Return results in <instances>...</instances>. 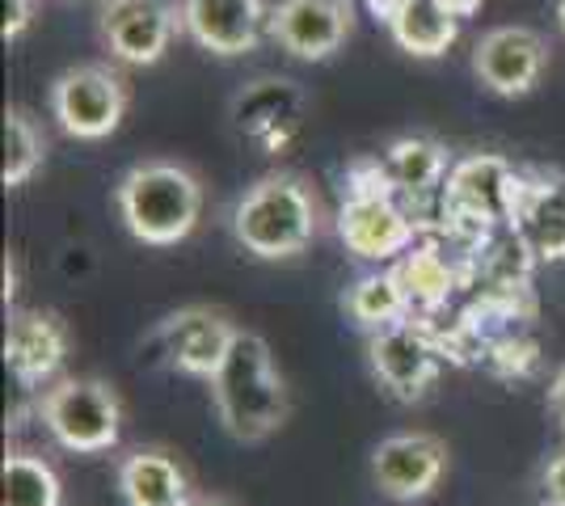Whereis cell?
<instances>
[{"instance_id":"13","label":"cell","mask_w":565,"mask_h":506,"mask_svg":"<svg viewBox=\"0 0 565 506\" xmlns=\"http://www.w3.org/2000/svg\"><path fill=\"white\" fill-rule=\"evenodd\" d=\"M548 68V43L532 25H494L472 47V76L494 97H527Z\"/></svg>"},{"instance_id":"26","label":"cell","mask_w":565,"mask_h":506,"mask_svg":"<svg viewBox=\"0 0 565 506\" xmlns=\"http://www.w3.org/2000/svg\"><path fill=\"white\" fill-rule=\"evenodd\" d=\"M34 22V0H4V25H0V39L4 43H18L25 30Z\"/></svg>"},{"instance_id":"1","label":"cell","mask_w":565,"mask_h":506,"mask_svg":"<svg viewBox=\"0 0 565 506\" xmlns=\"http://www.w3.org/2000/svg\"><path fill=\"white\" fill-rule=\"evenodd\" d=\"M338 241L363 262H397L405 249L423 241V219L397 194L384 157H354L347 165V194L333 216Z\"/></svg>"},{"instance_id":"8","label":"cell","mask_w":565,"mask_h":506,"mask_svg":"<svg viewBox=\"0 0 565 506\" xmlns=\"http://www.w3.org/2000/svg\"><path fill=\"white\" fill-rule=\"evenodd\" d=\"M51 119L72 140H106L131 106L127 76L115 64H72L51 80Z\"/></svg>"},{"instance_id":"23","label":"cell","mask_w":565,"mask_h":506,"mask_svg":"<svg viewBox=\"0 0 565 506\" xmlns=\"http://www.w3.org/2000/svg\"><path fill=\"white\" fill-rule=\"evenodd\" d=\"M60 473L34 452H9L0 464V506H60Z\"/></svg>"},{"instance_id":"19","label":"cell","mask_w":565,"mask_h":506,"mask_svg":"<svg viewBox=\"0 0 565 506\" xmlns=\"http://www.w3.org/2000/svg\"><path fill=\"white\" fill-rule=\"evenodd\" d=\"M384 165H388L393 182H397L401 203L418 216V207H423L426 198L444 191V182H448L456 161H451L448 144L435 140V136H401V140H393V144L384 148Z\"/></svg>"},{"instance_id":"4","label":"cell","mask_w":565,"mask_h":506,"mask_svg":"<svg viewBox=\"0 0 565 506\" xmlns=\"http://www.w3.org/2000/svg\"><path fill=\"white\" fill-rule=\"evenodd\" d=\"M115 207L122 228L143 245H178L199 228L203 182L182 161L152 157L131 165L115 186Z\"/></svg>"},{"instance_id":"10","label":"cell","mask_w":565,"mask_h":506,"mask_svg":"<svg viewBox=\"0 0 565 506\" xmlns=\"http://www.w3.org/2000/svg\"><path fill=\"white\" fill-rule=\"evenodd\" d=\"M97 34L110 60L148 68V64H161L173 39L182 34V9L178 0H102Z\"/></svg>"},{"instance_id":"27","label":"cell","mask_w":565,"mask_h":506,"mask_svg":"<svg viewBox=\"0 0 565 506\" xmlns=\"http://www.w3.org/2000/svg\"><path fill=\"white\" fill-rule=\"evenodd\" d=\"M544 494L565 503V452L548 460V469H544Z\"/></svg>"},{"instance_id":"30","label":"cell","mask_w":565,"mask_h":506,"mask_svg":"<svg viewBox=\"0 0 565 506\" xmlns=\"http://www.w3.org/2000/svg\"><path fill=\"white\" fill-rule=\"evenodd\" d=\"M401 4H405V0H367V9H372V13H376L380 22H388V18H393V13H397Z\"/></svg>"},{"instance_id":"29","label":"cell","mask_w":565,"mask_h":506,"mask_svg":"<svg viewBox=\"0 0 565 506\" xmlns=\"http://www.w3.org/2000/svg\"><path fill=\"white\" fill-rule=\"evenodd\" d=\"M444 4H448L460 22H465V18H472V13H481V4H486V0H444Z\"/></svg>"},{"instance_id":"17","label":"cell","mask_w":565,"mask_h":506,"mask_svg":"<svg viewBox=\"0 0 565 506\" xmlns=\"http://www.w3.org/2000/svg\"><path fill=\"white\" fill-rule=\"evenodd\" d=\"M68 321L47 309H22L9 316L4 330V363L22 388H51L60 367L68 363Z\"/></svg>"},{"instance_id":"18","label":"cell","mask_w":565,"mask_h":506,"mask_svg":"<svg viewBox=\"0 0 565 506\" xmlns=\"http://www.w3.org/2000/svg\"><path fill=\"white\" fill-rule=\"evenodd\" d=\"M393 274H397L414 316H439L451 304V295L465 288L460 283V262L448 258L444 237H435V233H426L414 249H405L393 262Z\"/></svg>"},{"instance_id":"15","label":"cell","mask_w":565,"mask_h":506,"mask_svg":"<svg viewBox=\"0 0 565 506\" xmlns=\"http://www.w3.org/2000/svg\"><path fill=\"white\" fill-rule=\"evenodd\" d=\"M448 473V443L430 431H397L372 452V482L393 503H423Z\"/></svg>"},{"instance_id":"33","label":"cell","mask_w":565,"mask_h":506,"mask_svg":"<svg viewBox=\"0 0 565 506\" xmlns=\"http://www.w3.org/2000/svg\"><path fill=\"white\" fill-rule=\"evenodd\" d=\"M541 506H565V503H557V498H544V503Z\"/></svg>"},{"instance_id":"14","label":"cell","mask_w":565,"mask_h":506,"mask_svg":"<svg viewBox=\"0 0 565 506\" xmlns=\"http://www.w3.org/2000/svg\"><path fill=\"white\" fill-rule=\"evenodd\" d=\"M511 233L536 266L565 262V173L557 169H519Z\"/></svg>"},{"instance_id":"20","label":"cell","mask_w":565,"mask_h":506,"mask_svg":"<svg viewBox=\"0 0 565 506\" xmlns=\"http://www.w3.org/2000/svg\"><path fill=\"white\" fill-rule=\"evenodd\" d=\"M118 494L127 506H190L182 464L166 448H136L118 460Z\"/></svg>"},{"instance_id":"31","label":"cell","mask_w":565,"mask_h":506,"mask_svg":"<svg viewBox=\"0 0 565 506\" xmlns=\"http://www.w3.org/2000/svg\"><path fill=\"white\" fill-rule=\"evenodd\" d=\"M190 506H228V503H220V498H194Z\"/></svg>"},{"instance_id":"22","label":"cell","mask_w":565,"mask_h":506,"mask_svg":"<svg viewBox=\"0 0 565 506\" xmlns=\"http://www.w3.org/2000/svg\"><path fill=\"white\" fill-rule=\"evenodd\" d=\"M342 309H347V316L367 337L384 334V330H393V325L414 316V309H409V300H405V291L397 283V274H393V266L388 270H372V274H359L351 288H347V295H342Z\"/></svg>"},{"instance_id":"21","label":"cell","mask_w":565,"mask_h":506,"mask_svg":"<svg viewBox=\"0 0 565 506\" xmlns=\"http://www.w3.org/2000/svg\"><path fill=\"white\" fill-rule=\"evenodd\" d=\"M405 55L414 60H439L444 51L460 39V18L451 13L444 0H405L397 13L384 22Z\"/></svg>"},{"instance_id":"32","label":"cell","mask_w":565,"mask_h":506,"mask_svg":"<svg viewBox=\"0 0 565 506\" xmlns=\"http://www.w3.org/2000/svg\"><path fill=\"white\" fill-rule=\"evenodd\" d=\"M557 22H562V30H565V0H557Z\"/></svg>"},{"instance_id":"6","label":"cell","mask_w":565,"mask_h":506,"mask_svg":"<svg viewBox=\"0 0 565 506\" xmlns=\"http://www.w3.org/2000/svg\"><path fill=\"white\" fill-rule=\"evenodd\" d=\"M39 418L47 434L76 456H102L118 448L122 434V401L110 380L97 376H64L39 397Z\"/></svg>"},{"instance_id":"7","label":"cell","mask_w":565,"mask_h":506,"mask_svg":"<svg viewBox=\"0 0 565 506\" xmlns=\"http://www.w3.org/2000/svg\"><path fill=\"white\" fill-rule=\"evenodd\" d=\"M444 363L448 351L439 337V316H409L393 330L367 337V367L376 385L401 406L423 401L439 380Z\"/></svg>"},{"instance_id":"3","label":"cell","mask_w":565,"mask_h":506,"mask_svg":"<svg viewBox=\"0 0 565 506\" xmlns=\"http://www.w3.org/2000/svg\"><path fill=\"white\" fill-rule=\"evenodd\" d=\"M215 413L236 443H262L291 418V388L282 380L270 342L254 330H241L224 367L212 380Z\"/></svg>"},{"instance_id":"16","label":"cell","mask_w":565,"mask_h":506,"mask_svg":"<svg viewBox=\"0 0 565 506\" xmlns=\"http://www.w3.org/2000/svg\"><path fill=\"white\" fill-rule=\"evenodd\" d=\"M182 34L220 60L258 51L270 25V0H178Z\"/></svg>"},{"instance_id":"5","label":"cell","mask_w":565,"mask_h":506,"mask_svg":"<svg viewBox=\"0 0 565 506\" xmlns=\"http://www.w3.org/2000/svg\"><path fill=\"white\" fill-rule=\"evenodd\" d=\"M519 169L502 152H472L451 165L448 182L439 191V224L435 237L472 254L511 224Z\"/></svg>"},{"instance_id":"9","label":"cell","mask_w":565,"mask_h":506,"mask_svg":"<svg viewBox=\"0 0 565 506\" xmlns=\"http://www.w3.org/2000/svg\"><path fill=\"white\" fill-rule=\"evenodd\" d=\"M233 131L262 157H282L300 140L308 119V94L291 76H254L228 101Z\"/></svg>"},{"instance_id":"28","label":"cell","mask_w":565,"mask_h":506,"mask_svg":"<svg viewBox=\"0 0 565 506\" xmlns=\"http://www.w3.org/2000/svg\"><path fill=\"white\" fill-rule=\"evenodd\" d=\"M548 413L562 422V431H565V363L553 372V380H548Z\"/></svg>"},{"instance_id":"11","label":"cell","mask_w":565,"mask_h":506,"mask_svg":"<svg viewBox=\"0 0 565 506\" xmlns=\"http://www.w3.org/2000/svg\"><path fill=\"white\" fill-rule=\"evenodd\" d=\"M236 334H241V325H236L224 309H212V304H186V309L169 313L166 321L157 325L152 342H161V351H166V359L173 372L212 385L215 372L224 367L228 351H233Z\"/></svg>"},{"instance_id":"12","label":"cell","mask_w":565,"mask_h":506,"mask_svg":"<svg viewBox=\"0 0 565 506\" xmlns=\"http://www.w3.org/2000/svg\"><path fill=\"white\" fill-rule=\"evenodd\" d=\"M354 30V0H279L270 9L266 39L291 60L326 64L347 47Z\"/></svg>"},{"instance_id":"24","label":"cell","mask_w":565,"mask_h":506,"mask_svg":"<svg viewBox=\"0 0 565 506\" xmlns=\"http://www.w3.org/2000/svg\"><path fill=\"white\" fill-rule=\"evenodd\" d=\"M47 161V131L39 127V119L22 110V106H9L4 110V165H0V182L9 191L25 186L39 165Z\"/></svg>"},{"instance_id":"25","label":"cell","mask_w":565,"mask_h":506,"mask_svg":"<svg viewBox=\"0 0 565 506\" xmlns=\"http://www.w3.org/2000/svg\"><path fill=\"white\" fill-rule=\"evenodd\" d=\"M477 363L494 380H527L541 367V342H536L532 330H515V334H502L498 342H490Z\"/></svg>"},{"instance_id":"2","label":"cell","mask_w":565,"mask_h":506,"mask_svg":"<svg viewBox=\"0 0 565 506\" xmlns=\"http://www.w3.org/2000/svg\"><path fill=\"white\" fill-rule=\"evenodd\" d=\"M228 228L245 254H254L262 262H287L305 254L312 237L321 233V207L300 173L275 169L236 194Z\"/></svg>"}]
</instances>
